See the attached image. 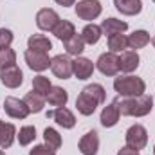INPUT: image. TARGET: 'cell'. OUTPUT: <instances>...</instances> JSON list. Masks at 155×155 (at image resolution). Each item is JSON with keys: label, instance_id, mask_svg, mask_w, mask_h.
Masks as SVG:
<instances>
[{"label": "cell", "instance_id": "cell-1", "mask_svg": "<svg viewBox=\"0 0 155 155\" xmlns=\"http://www.w3.org/2000/svg\"><path fill=\"white\" fill-rule=\"evenodd\" d=\"M107 99V90L103 85L99 83H92V85H87L81 94L78 96L76 99V108L81 116H92L97 108V105L105 103Z\"/></svg>", "mask_w": 155, "mask_h": 155}, {"label": "cell", "instance_id": "cell-2", "mask_svg": "<svg viewBox=\"0 0 155 155\" xmlns=\"http://www.w3.org/2000/svg\"><path fill=\"white\" fill-rule=\"evenodd\" d=\"M121 116H130V117H144L148 116L153 108V97L150 94H141L135 97H124L117 101Z\"/></svg>", "mask_w": 155, "mask_h": 155}, {"label": "cell", "instance_id": "cell-3", "mask_svg": "<svg viewBox=\"0 0 155 155\" xmlns=\"http://www.w3.org/2000/svg\"><path fill=\"white\" fill-rule=\"evenodd\" d=\"M114 90L121 97H135L146 92V83L143 78L126 74V76H119L114 79Z\"/></svg>", "mask_w": 155, "mask_h": 155}, {"label": "cell", "instance_id": "cell-4", "mask_svg": "<svg viewBox=\"0 0 155 155\" xmlns=\"http://www.w3.org/2000/svg\"><path fill=\"white\" fill-rule=\"evenodd\" d=\"M124 139H126V146H130V148L141 152V150H144L146 144H148V132H146V128H144L143 124H132V126L126 130Z\"/></svg>", "mask_w": 155, "mask_h": 155}, {"label": "cell", "instance_id": "cell-5", "mask_svg": "<svg viewBox=\"0 0 155 155\" xmlns=\"http://www.w3.org/2000/svg\"><path fill=\"white\" fill-rule=\"evenodd\" d=\"M103 11V5L99 0H81L76 4V15L81 20H96Z\"/></svg>", "mask_w": 155, "mask_h": 155}, {"label": "cell", "instance_id": "cell-6", "mask_svg": "<svg viewBox=\"0 0 155 155\" xmlns=\"http://www.w3.org/2000/svg\"><path fill=\"white\" fill-rule=\"evenodd\" d=\"M24 58H25V63L29 65V69L35 72H43L51 67V58L47 52H38V51L27 49Z\"/></svg>", "mask_w": 155, "mask_h": 155}, {"label": "cell", "instance_id": "cell-7", "mask_svg": "<svg viewBox=\"0 0 155 155\" xmlns=\"http://www.w3.org/2000/svg\"><path fill=\"white\" fill-rule=\"evenodd\" d=\"M96 67L103 76H116L119 72V56L116 52H105L97 58Z\"/></svg>", "mask_w": 155, "mask_h": 155}, {"label": "cell", "instance_id": "cell-8", "mask_svg": "<svg viewBox=\"0 0 155 155\" xmlns=\"http://www.w3.org/2000/svg\"><path fill=\"white\" fill-rule=\"evenodd\" d=\"M51 71L60 79H69L72 76V60L65 54H58L51 60Z\"/></svg>", "mask_w": 155, "mask_h": 155}, {"label": "cell", "instance_id": "cell-9", "mask_svg": "<svg viewBox=\"0 0 155 155\" xmlns=\"http://www.w3.org/2000/svg\"><path fill=\"white\" fill-rule=\"evenodd\" d=\"M4 110H5L7 116L13 117V119H25L31 114L29 108H27V105L24 103V99L13 97V96H9V97L4 99Z\"/></svg>", "mask_w": 155, "mask_h": 155}, {"label": "cell", "instance_id": "cell-10", "mask_svg": "<svg viewBox=\"0 0 155 155\" xmlns=\"http://www.w3.org/2000/svg\"><path fill=\"white\" fill-rule=\"evenodd\" d=\"M0 79H2V85L7 88H18L24 83V72L16 65L4 67L0 69Z\"/></svg>", "mask_w": 155, "mask_h": 155}, {"label": "cell", "instance_id": "cell-11", "mask_svg": "<svg viewBox=\"0 0 155 155\" xmlns=\"http://www.w3.org/2000/svg\"><path fill=\"white\" fill-rule=\"evenodd\" d=\"M58 22H60V16H58V13L54 9L43 7L36 13V25L41 31H52Z\"/></svg>", "mask_w": 155, "mask_h": 155}, {"label": "cell", "instance_id": "cell-12", "mask_svg": "<svg viewBox=\"0 0 155 155\" xmlns=\"http://www.w3.org/2000/svg\"><path fill=\"white\" fill-rule=\"evenodd\" d=\"M81 155H97L99 150V135L97 132H87L81 139H79V144H78Z\"/></svg>", "mask_w": 155, "mask_h": 155}, {"label": "cell", "instance_id": "cell-13", "mask_svg": "<svg viewBox=\"0 0 155 155\" xmlns=\"http://www.w3.org/2000/svg\"><path fill=\"white\" fill-rule=\"evenodd\" d=\"M47 117L54 119V121H56L60 126H63V128H74V124H76V117H74V114H72L67 107H58V108L47 112Z\"/></svg>", "mask_w": 155, "mask_h": 155}, {"label": "cell", "instance_id": "cell-14", "mask_svg": "<svg viewBox=\"0 0 155 155\" xmlns=\"http://www.w3.org/2000/svg\"><path fill=\"white\" fill-rule=\"evenodd\" d=\"M139 54H137V51H123L121 52V56H119V71L121 72H124V74H130V72H134V71H137V67H139Z\"/></svg>", "mask_w": 155, "mask_h": 155}, {"label": "cell", "instance_id": "cell-15", "mask_svg": "<svg viewBox=\"0 0 155 155\" xmlns=\"http://www.w3.org/2000/svg\"><path fill=\"white\" fill-rule=\"evenodd\" d=\"M94 63L88 60V58H83V56H76V60H72V74L78 79H88L94 72Z\"/></svg>", "mask_w": 155, "mask_h": 155}, {"label": "cell", "instance_id": "cell-16", "mask_svg": "<svg viewBox=\"0 0 155 155\" xmlns=\"http://www.w3.org/2000/svg\"><path fill=\"white\" fill-rule=\"evenodd\" d=\"M119 117H121V112H119V105H117V99H116V101H112L110 105H107V107L103 108L99 121H101V124H103L105 128H112V126L117 124Z\"/></svg>", "mask_w": 155, "mask_h": 155}, {"label": "cell", "instance_id": "cell-17", "mask_svg": "<svg viewBox=\"0 0 155 155\" xmlns=\"http://www.w3.org/2000/svg\"><path fill=\"white\" fill-rule=\"evenodd\" d=\"M99 27H101L103 35L114 36V35H123L128 29V24L123 20H117V18H107V20H103V24Z\"/></svg>", "mask_w": 155, "mask_h": 155}, {"label": "cell", "instance_id": "cell-18", "mask_svg": "<svg viewBox=\"0 0 155 155\" xmlns=\"http://www.w3.org/2000/svg\"><path fill=\"white\" fill-rule=\"evenodd\" d=\"M116 9L121 15H126V16H135L141 13L143 9V2L141 0H116Z\"/></svg>", "mask_w": 155, "mask_h": 155}, {"label": "cell", "instance_id": "cell-19", "mask_svg": "<svg viewBox=\"0 0 155 155\" xmlns=\"http://www.w3.org/2000/svg\"><path fill=\"white\" fill-rule=\"evenodd\" d=\"M15 137H16V128H15V124L5 123V121L0 119V148H2V150L9 148V146L13 144Z\"/></svg>", "mask_w": 155, "mask_h": 155}, {"label": "cell", "instance_id": "cell-20", "mask_svg": "<svg viewBox=\"0 0 155 155\" xmlns=\"http://www.w3.org/2000/svg\"><path fill=\"white\" fill-rule=\"evenodd\" d=\"M45 99H47V103L51 105V107H65L67 105V101H69V94H67V90L65 88H61V87H52L51 90H49V94L45 96Z\"/></svg>", "mask_w": 155, "mask_h": 155}, {"label": "cell", "instance_id": "cell-21", "mask_svg": "<svg viewBox=\"0 0 155 155\" xmlns=\"http://www.w3.org/2000/svg\"><path fill=\"white\" fill-rule=\"evenodd\" d=\"M52 35L58 40H61V41H67V40H71L76 35V27H74V24L69 22V20H60V22L56 24V27L52 29Z\"/></svg>", "mask_w": 155, "mask_h": 155}, {"label": "cell", "instance_id": "cell-22", "mask_svg": "<svg viewBox=\"0 0 155 155\" xmlns=\"http://www.w3.org/2000/svg\"><path fill=\"white\" fill-rule=\"evenodd\" d=\"M148 43H150V33L144 31V29H137L128 36V49H132V51L143 49Z\"/></svg>", "mask_w": 155, "mask_h": 155}, {"label": "cell", "instance_id": "cell-23", "mask_svg": "<svg viewBox=\"0 0 155 155\" xmlns=\"http://www.w3.org/2000/svg\"><path fill=\"white\" fill-rule=\"evenodd\" d=\"M27 45H29V49L38 51V52H49L52 49V41L47 36H43V35H33V36H29Z\"/></svg>", "mask_w": 155, "mask_h": 155}, {"label": "cell", "instance_id": "cell-24", "mask_svg": "<svg viewBox=\"0 0 155 155\" xmlns=\"http://www.w3.org/2000/svg\"><path fill=\"white\" fill-rule=\"evenodd\" d=\"M101 35H103V31L96 24H87L83 27V31H81V38H83L85 43H88V45H96L99 41V38H101Z\"/></svg>", "mask_w": 155, "mask_h": 155}, {"label": "cell", "instance_id": "cell-25", "mask_svg": "<svg viewBox=\"0 0 155 155\" xmlns=\"http://www.w3.org/2000/svg\"><path fill=\"white\" fill-rule=\"evenodd\" d=\"M24 103L27 105V108H29L31 114H38V112L43 110L45 99H43V96H40L36 92H27L25 97H24Z\"/></svg>", "mask_w": 155, "mask_h": 155}, {"label": "cell", "instance_id": "cell-26", "mask_svg": "<svg viewBox=\"0 0 155 155\" xmlns=\"http://www.w3.org/2000/svg\"><path fill=\"white\" fill-rule=\"evenodd\" d=\"M63 45H65L67 54H72V56H81V52L85 51V41L81 38V35H78V33L71 40L63 41Z\"/></svg>", "mask_w": 155, "mask_h": 155}, {"label": "cell", "instance_id": "cell-27", "mask_svg": "<svg viewBox=\"0 0 155 155\" xmlns=\"http://www.w3.org/2000/svg\"><path fill=\"white\" fill-rule=\"evenodd\" d=\"M52 88V85H51V81H49V78L47 76H35L33 78V92H36L40 96H47L49 94V90Z\"/></svg>", "mask_w": 155, "mask_h": 155}, {"label": "cell", "instance_id": "cell-28", "mask_svg": "<svg viewBox=\"0 0 155 155\" xmlns=\"http://www.w3.org/2000/svg\"><path fill=\"white\" fill-rule=\"evenodd\" d=\"M43 139H45V144L51 150H60L61 148V135L54 128H45L43 130Z\"/></svg>", "mask_w": 155, "mask_h": 155}, {"label": "cell", "instance_id": "cell-29", "mask_svg": "<svg viewBox=\"0 0 155 155\" xmlns=\"http://www.w3.org/2000/svg\"><path fill=\"white\" fill-rule=\"evenodd\" d=\"M108 49L110 52H123L128 49V36L124 35H114L108 36Z\"/></svg>", "mask_w": 155, "mask_h": 155}, {"label": "cell", "instance_id": "cell-30", "mask_svg": "<svg viewBox=\"0 0 155 155\" xmlns=\"http://www.w3.org/2000/svg\"><path fill=\"white\" fill-rule=\"evenodd\" d=\"M16 137H18L20 146H27L36 139V128L35 126H22L20 132L16 134Z\"/></svg>", "mask_w": 155, "mask_h": 155}, {"label": "cell", "instance_id": "cell-31", "mask_svg": "<svg viewBox=\"0 0 155 155\" xmlns=\"http://www.w3.org/2000/svg\"><path fill=\"white\" fill-rule=\"evenodd\" d=\"M16 65V52L11 47H2L0 49V69Z\"/></svg>", "mask_w": 155, "mask_h": 155}, {"label": "cell", "instance_id": "cell-32", "mask_svg": "<svg viewBox=\"0 0 155 155\" xmlns=\"http://www.w3.org/2000/svg\"><path fill=\"white\" fill-rule=\"evenodd\" d=\"M11 41H13V31L2 27V29H0V49H2V47H9Z\"/></svg>", "mask_w": 155, "mask_h": 155}, {"label": "cell", "instance_id": "cell-33", "mask_svg": "<svg viewBox=\"0 0 155 155\" xmlns=\"http://www.w3.org/2000/svg\"><path fill=\"white\" fill-rule=\"evenodd\" d=\"M29 155H56V153H54V150H51L47 144H38V146H35V148L29 152Z\"/></svg>", "mask_w": 155, "mask_h": 155}, {"label": "cell", "instance_id": "cell-34", "mask_svg": "<svg viewBox=\"0 0 155 155\" xmlns=\"http://www.w3.org/2000/svg\"><path fill=\"white\" fill-rule=\"evenodd\" d=\"M117 155H139V152L134 150V148H130V146H123V148L117 152Z\"/></svg>", "mask_w": 155, "mask_h": 155}, {"label": "cell", "instance_id": "cell-35", "mask_svg": "<svg viewBox=\"0 0 155 155\" xmlns=\"http://www.w3.org/2000/svg\"><path fill=\"white\" fill-rule=\"evenodd\" d=\"M56 4L63 5V7H69V5H76V0H54Z\"/></svg>", "mask_w": 155, "mask_h": 155}, {"label": "cell", "instance_id": "cell-36", "mask_svg": "<svg viewBox=\"0 0 155 155\" xmlns=\"http://www.w3.org/2000/svg\"><path fill=\"white\" fill-rule=\"evenodd\" d=\"M152 43H153V47H155V36H153V38H152Z\"/></svg>", "mask_w": 155, "mask_h": 155}, {"label": "cell", "instance_id": "cell-37", "mask_svg": "<svg viewBox=\"0 0 155 155\" xmlns=\"http://www.w3.org/2000/svg\"><path fill=\"white\" fill-rule=\"evenodd\" d=\"M0 155H5V153H4V152H2V150H0Z\"/></svg>", "mask_w": 155, "mask_h": 155}, {"label": "cell", "instance_id": "cell-38", "mask_svg": "<svg viewBox=\"0 0 155 155\" xmlns=\"http://www.w3.org/2000/svg\"><path fill=\"white\" fill-rule=\"evenodd\" d=\"M153 153H155V146H153Z\"/></svg>", "mask_w": 155, "mask_h": 155}, {"label": "cell", "instance_id": "cell-39", "mask_svg": "<svg viewBox=\"0 0 155 155\" xmlns=\"http://www.w3.org/2000/svg\"><path fill=\"white\" fill-rule=\"evenodd\" d=\"M153 2H155V0H153Z\"/></svg>", "mask_w": 155, "mask_h": 155}]
</instances>
